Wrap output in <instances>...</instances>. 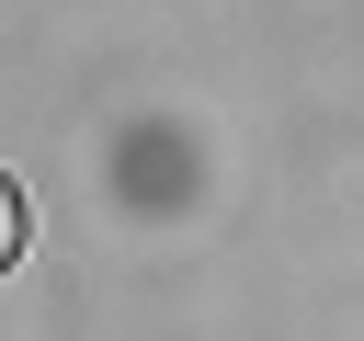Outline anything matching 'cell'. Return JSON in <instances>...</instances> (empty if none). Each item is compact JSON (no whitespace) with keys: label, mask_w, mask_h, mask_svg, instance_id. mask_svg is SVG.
<instances>
[{"label":"cell","mask_w":364,"mask_h":341,"mask_svg":"<svg viewBox=\"0 0 364 341\" xmlns=\"http://www.w3.org/2000/svg\"><path fill=\"white\" fill-rule=\"evenodd\" d=\"M11 250H23V193L0 182V261H11Z\"/></svg>","instance_id":"1"}]
</instances>
